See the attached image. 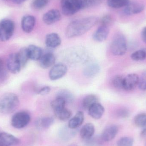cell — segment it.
<instances>
[{"label":"cell","instance_id":"obj_24","mask_svg":"<svg viewBox=\"0 0 146 146\" xmlns=\"http://www.w3.org/2000/svg\"><path fill=\"white\" fill-rule=\"evenodd\" d=\"M54 122V119L52 117H46L37 119L35 122L36 126L38 129H48Z\"/></svg>","mask_w":146,"mask_h":146},{"label":"cell","instance_id":"obj_11","mask_svg":"<svg viewBox=\"0 0 146 146\" xmlns=\"http://www.w3.org/2000/svg\"><path fill=\"white\" fill-rule=\"evenodd\" d=\"M61 18V14L58 9H52L44 14L42 20L46 25H51L60 20Z\"/></svg>","mask_w":146,"mask_h":146},{"label":"cell","instance_id":"obj_27","mask_svg":"<svg viewBox=\"0 0 146 146\" xmlns=\"http://www.w3.org/2000/svg\"><path fill=\"white\" fill-rule=\"evenodd\" d=\"M56 117L59 120L66 121L68 120L72 115V113L69 110L63 108L60 110L54 111Z\"/></svg>","mask_w":146,"mask_h":146},{"label":"cell","instance_id":"obj_5","mask_svg":"<svg viewBox=\"0 0 146 146\" xmlns=\"http://www.w3.org/2000/svg\"><path fill=\"white\" fill-rule=\"evenodd\" d=\"M15 24L9 19H4L0 21V40L6 42L9 40L14 32Z\"/></svg>","mask_w":146,"mask_h":146},{"label":"cell","instance_id":"obj_37","mask_svg":"<svg viewBox=\"0 0 146 146\" xmlns=\"http://www.w3.org/2000/svg\"><path fill=\"white\" fill-rule=\"evenodd\" d=\"M134 140L130 137H122L120 139L117 144V146H133Z\"/></svg>","mask_w":146,"mask_h":146},{"label":"cell","instance_id":"obj_40","mask_svg":"<svg viewBox=\"0 0 146 146\" xmlns=\"http://www.w3.org/2000/svg\"><path fill=\"white\" fill-rule=\"evenodd\" d=\"M113 17L110 14H106L104 15L100 20L101 25L109 27L113 23Z\"/></svg>","mask_w":146,"mask_h":146},{"label":"cell","instance_id":"obj_31","mask_svg":"<svg viewBox=\"0 0 146 146\" xmlns=\"http://www.w3.org/2000/svg\"><path fill=\"white\" fill-rule=\"evenodd\" d=\"M129 0H107V4L112 8L118 9L126 7Z\"/></svg>","mask_w":146,"mask_h":146},{"label":"cell","instance_id":"obj_2","mask_svg":"<svg viewBox=\"0 0 146 146\" xmlns=\"http://www.w3.org/2000/svg\"><path fill=\"white\" fill-rule=\"evenodd\" d=\"M62 57L68 64H83L86 62L88 56L85 48L81 46H75L67 49L63 53Z\"/></svg>","mask_w":146,"mask_h":146},{"label":"cell","instance_id":"obj_10","mask_svg":"<svg viewBox=\"0 0 146 146\" xmlns=\"http://www.w3.org/2000/svg\"><path fill=\"white\" fill-rule=\"evenodd\" d=\"M139 77L134 73L129 74L123 78V89L127 91L133 90L139 84Z\"/></svg>","mask_w":146,"mask_h":146},{"label":"cell","instance_id":"obj_32","mask_svg":"<svg viewBox=\"0 0 146 146\" xmlns=\"http://www.w3.org/2000/svg\"><path fill=\"white\" fill-rule=\"evenodd\" d=\"M133 60L140 61L146 59V48H141L133 53L131 56Z\"/></svg>","mask_w":146,"mask_h":146},{"label":"cell","instance_id":"obj_14","mask_svg":"<svg viewBox=\"0 0 146 146\" xmlns=\"http://www.w3.org/2000/svg\"><path fill=\"white\" fill-rule=\"evenodd\" d=\"M19 143V139L13 135L4 132L0 133V145L13 146Z\"/></svg>","mask_w":146,"mask_h":146},{"label":"cell","instance_id":"obj_18","mask_svg":"<svg viewBox=\"0 0 146 146\" xmlns=\"http://www.w3.org/2000/svg\"><path fill=\"white\" fill-rule=\"evenodd\" d=\"M109 33V27L101 25L94 33L93 38L97 42H104L108 37Z\"/></svg>","mask_w":146,"mask_h":146},{"label":"cell","instance_id":"obj_13","mask_svg":"<svg viewBox=\"0 0 146 146\" xmlns=\"http://www.w3.org/2000/svg\"><path fill=\"white\" fill-rule=\"evenodd\" d=\"M36 18L30 15H25L21 19V26L22 30L26 33L31 32L36 25Z\"/></svg>","mask_w":146,"mask_h":146},{"label":"cell","instance_id":"obj_39","mask_svg":"<svg viewBox=\"0 0 146 146\" xmlns=\"http://www.w3.org/2000/svg\"><path fill=\"white\" fill-rule=\"evenodd\" d=\"M7 76V73L4 62L0 58V82L5 80Z\"/></svg>","mask_w":146,"mask_h":146},{"label":"cell","instance_id":"obj_7","mask_svg":"<svg viewBox=\"0 0 146 146\" xmlns=\"http://www.w3.org/2000/svg\"><path fill=\"white\" fill-rule=\"evenodd\" d=\"M31 120V116L28 112L19 111L13 116L11 118V124L15 128L21 129L26 127Z\"/></svg>","mask_w":146,"mask_h":146},{"label":"cell","instance_id":"obj_22","mask_svg":"<svg viewBox=\"0 0 146 146\" xmlns=\"http://www.w3.org/2000/svg\"><path fill=\"white\" fill-rule=\"evenodd\" d=\"M27 48L29 58L33 60L37 61L40 60L43 55L42 49L33 44L30 45Z\"/></svg>","mask_w":146,"mask_h":146},{"label":"cell","instance_id":"obj_47","mask_svg":"<svg viewBox=\"0 0 146 146\" xmlns=\"http://www.w3.org/2000/svg\"><path fill=\"white\" fill-rule=\"evenodd\" d=\"M145 146H146V145H145Z\"/></svg>","mask_w":146,"mask_h":146},{"label":"cell","instance_id":"obj_1","mask_svg":"<svg viewBox=\"0 0 146 146\" xmlns=\"http://www.w3.org/2000/svg\"><path fill=\"white\" fill-rule=\"evenodd\" d=\"M98 21V18L95 16H89L75 20L67 27L66 36L68 38H73L82 36L91 30Z\"/></svg>","mask_w":146,"mask_h":146},{"label":"cell","instance_id":"obj_46","mask_svg":"<svg viewBox=\"0 0 146 146\" xmlns=\"http://www.w3.org/2000/svg\"><path fill=\"white\" fill-rule=\"evenodd\" d=\"M14 1L17 3H21L25 1L26 0H14Z\"/></svg>","mask_w":146,"mask_h":146},{"label":"cell","instance_id":"obj_42","mask_svg":"<svg viewBox=\"0 0 146 146\" xmlns=\"http://www.w3.org/2000/svg\"><path fill=\"white\" fill-rule=\"evenodd\" d=\"M138 86L139 88L142 91L146 90V72L143 73L139 78Z\"/></svg>","mask_w":146,"mask_h":146},{"label":"cell","instance_id":"obj_3","mask_svg":"<svg viewBox=\"0 0 146 146\" xmlns=\"http://www.w3.org/2000/svg\"><path fill=\"white\" fill-rule=\"evenodd\" d=\"M19 100L15 94L7 93L0 98V113L9 114L13 112L19 106Z\"/></svg>","mask_w":146,"mask_h":146},{"label":"cell","instance_id":"obj_8","mask_svg":"<svg viewBox=\"0 0 146 146\" xmlns=\"http://www.w3.org/2000/svg\"><path fill=\"white\" fill-rule=\"evenodd\" d=\"M145 8V5L139 1H130L124 7L123 13L127 15L137 14L143 12Z\"/></svg>","mask_w":146,"mask_h":146},{"label":"cell","instance_id":"obj_16","mask_svg":"<svg viewBox=\"0 0 146 146\" xmlns=\"http://www.w3.org/2000/svg\"><path fill=\"white\" fill-rule=\"evenodd\" d=\"M61 42L60 37L55 33L48 34L45 38V44L47 47L50 48H55L59 47Z\"/></svg>","mask_w":146,"mask_h":146},{"label":"cell","instance_id":"obj_48","mask_svg":"<svg viewBox=\"0 0 146 146\" xmlns=\"http://www.w3.org/2000/svg\"><path fill=\"white\" fill-rule=\"evenodd\" d=\"M0 146H2L0 145Z\"/></svg>","mask_w":146,"mask_h":146},{"label":"cell","instance_id":"obj_45","mask_svg":"<svg viewBox=\"0 0 146 146\" xmlns=\"http://www.w3.org/2000/svg\"><path fill=\"white\" fill-rule=\"evenodd\" d=\"M141 135L143 137H146V127L143 129L141 132Z\"/></svg>","mask_w":146,"mask_h":146},{"label":"cell","instance_id":"obj_9","mask_svg":"<svg viewBox=\"0 0 146 146\" xmlns=\"http://www.w3.org/2000/svg\"><path fill=\"white\" fill-rule=\"evenodd\" d=\"M66 66L63 63H58L53 66L49 74L51 80H56L63 77L67 72Z\"/></svg>","mask_w":146,"mask_h":146},{"label":"cell","instance_id":"obj_38","mask_svg":"<svg viewBox=\"0 0 146 146\" xmlns=\"http://www.w3.org/2000/svg\"><path fill=\"white\" fill-rule=\"evenodd\" d=\"M123 78L121 76H115L112 80V84L114 87L117 89H123Z\"/></svg>","mask_w":146,"mask_h":146},{"label":"cell","instance_id":"obj_26","mask_svg":"<svg viewBox=\"0 0 146 146\" xmlns=\"http://www.w3.org/2000/svg\"><path fill=\"white\" fill-rule=\"evenodd\" d=\"M98 98L94 94H89L86 96L82 101V106L85 110L88 109L94 104L98 102Z\"/></svg>","mask_w":146,"mask_h":146},{"label":"cell","instance_id":"obj_17","mask_svg":"<svg viewBox=\"0 0 146 146\" xmlns=\"http://www.w3.org/2000/svg\"><path fill=\"white\" fill-rule=\"evenodd\" d=\"M55 56L53 53L48 52L42 55L39 60V65L43 69L52 66L55 62Z\"/></svg>","mask_w":146,"mask_h":146},{"label":"cell","instance_id":"obj_21","mask_svg":"<svg viewBox=\"0 0 146 146\" xmlns=\"http://www.w3.org/2000/svg\"><path fill=\"white\" fill-rule=\"evenodd\" d=\"M95 128L93 124L88 123L84 125L81 129L80 134L82 139L86 141L93 136Z\"/></svg>","mask_w":146,"mask_h":146},{"label":"cell","instance_id":"obj_28","mask_svg":"<svg viewBox=\"0 0 146 146\" xmlns=\"http://www.w3.org/2000/svg\"><path fill=\"white\" fill-rule=\"evenodd\" d=\"M56 97H60L64 99L66 104H71L74 100L72 94L67 90H61L57 93Z\"/></svg>","mask_w":146,"mask_h":146},{"label":"cell","instance_id":"obj_36","mask_svg":"<svg viewBox=\"0 0 146 146\" xmlns=\"http://www.w3.org/2000/svg\"><path fill=\"white\" fill-rule=\"evenodd\" d=\"M48 2L49 0H33L32 7L36 10H40L45 7Z\"/></svg>","mask_w":146,"mask_h":146},{"label":"cell","instance_id":"obj_33","mask_svg":"<svg viewBox=\"0 0 146 146\" xmlns=\"http://www.w3.org/2000/svg\"><path fill=\"white\" fill-rule=\"evenodd\" d=\"M104 0H81L82 9L98 6L102 3Z\"/></svg>","mask_w":146,"mask_h":146},{"label":"cell","instance_id":"obj_35","mask_svg":"<svg viewBox=\"0 0 146 146\" xmlns=\"http://www.w3.org/2000/svg\"><path fill=\"white\" fill-rule=\"evenodd\" d=\"M75 130V129H72L70 128H63L61 131L60 136L62 139L67 140L71 139L74 135Z\"/></svg>","mask_w":146,"mask_h":146},{"label":"cell","instance_id":"obj_15","mask_svg":"<svg viewBox=\"0 0 146 146\" xmlns=\"http://www.w3.org/2000/svg\"><path fill=\"white\" fill-rule=\"evenodd\" d=\"M118 132V128L115 125H111L106 128L102 134L101 137L103 141L109 142L113 140L115 137Z\"/></svg>","mask_w":146,"mask_h":146},{"label":"cell","instance_id":"obj_43","mask_svg":"<svg viewBox=\"0 0 146 146\" xmlns=\"http://www.w3.org/2000/svg\"><path fill=\"white\" fill-rule=\"evenodd\" d=\"M50 87L46 86L42 88L38 91V94L42 95H45L48 94L50 92Z\"/></svg>","mask_w":146,"mask_h":146},{"label":"cell","instance_id":"obj_20","mask_svg":"<svg viewBox=\"0 0 146 146\" xmlns=\"http://www.w3.org/2000/svg\"><path fill=\"white\" fill-rule=\"evenodd\" d=\"M100 71L99 65L96 62H93L87 65L84 70L83 74L88 78H92L96 76Z\"/></svg>","mask_w":146,"mask_h":146},{"label":"cell","instance_id":"obj_19","mask_svg":"<svg viewBox=\"0 0 146 146\" xmlns=\"http://www.w3.org/2000/svg\"><path fill=\"white\" fill-rule=\"evenodd\" d=\"M88 111L90 116L95 119H99L103 116L105 109L101 104L98 102L93 105Z\"/></svg>","mask_w":146,"mask_h":146},{"label":"cell","instance_id":"obj_41","mask_svg":"<svg viewBox=\"0 0 146 146\" xmlns=\"http://www.w3.org/2000/svg\"><path fill=\"white\" fill-rule=\"evenodd\" d=\"M117 116L120 118H126L129 117L130 112L126 108H121L119 109L116 113Z\"/></svg>","mask_w":146,"mask_h":146},{"label":"cell","instance_id":"obj_25","mask_svg":"<svg viewBox=\"0 0 146 146\" xmlns=\"http://www.w3.org/2000/svg\"><path fill=\"white\" fill-rule=\"evenodd\" d=\"M17 55L21 68L25 66L30 59L27 48L25 47L21 48L19 52L17 53Z\"/></svg>","mask_w":146,"mask_h":146},{"label":"cell","instance_id":"obj_6","mask_svg":"<svg viewBox=\"0 0 146 146\" xmlns=\"http://www.w3.org/2000/svg\"><path fill=\"white\" fill-rule=\"evenodd\" d=\"M62 11L66 16H72L82 9L81 0H61Z\"/></svg>","mask_w":146,"mask_h":146},{"label":"cell","instance_id":"obj_30","mask_svg":"<svg viewBox=\"0 0 146 146\" xmlns=\"http://www.w3.org/2000/svg\"><path fill=\"white\" fill-rule=\"evenodd\" d=\"M66 104L64 99L60 97H56L55 99L52 101L50 105L54 111H56L65 108Z\"/></svg>","mask_w":146,"mask_h":146},{"label":"cell","instance_id":"obj_29","mask_svg":"<svg viewBox=\"0 0 146 146\" xmlns=\"http://www.w3.org/2000/svg\"><path fill=\"white\" fill-rule=\"evenodd\" d=\"M134 123L135 126L144 129L146 127V113H140L134 118Z\"/></svg>","mask_w":146,"mask_h":146},{"label":"cell","instance_id":"obj_44","mask_svg":"<svg viewBox=\"0 0 146 146\" xmlns=\"http://www.w3.org/2000/svg\"><path fill=\"white\" fill-rule=\"evenodd\" d=\"M141 36L142 41L146 44V27L143 28L141 31Z\"/></svg>","mask_w":146,"mask_h":146},{"label":"cell","instance_id":"obj_12","mask_svg":"<svg viewBox=\"0 0 146 146\" xmlns=\"http://www.w3.org/2000/svg\"><path fill=\"white\" fill-rule=\"evenodd\" d=\"M6 66L10 72L14 74L19 72L21 67L17 57V53H13L9 55L7 60Z\"/></svg>","mask_w":146,"mask_h":146},{"label":"cell","instance_id":"obj_4","mask_svg":"<svg viewBox=\"0 0 146 146\" xmlns=\"http://www.w3.org/2000/svg\"><path fill=\"white\" fill-rule=\"evenodd\" d=\"M127 50V40L125 36L121 33L114 36L111 45V50L113 55L121 56L126 54Z\"/></svg>","mask_w":146,"mask_h":146},{"label":"cell","instance_id":"obj_34","mask_svg":"<svg viewBox=\"0 0 146 146\" xmlns=\"http://www.w3.org/2000/svg\"><path fill=\"white\" fill-rule=\"evenodd\" d=\"M103 140L101 136L92 137L86 141V146H102Z\"/></svg>","mask_w":146,"mask_h":146},{"label":"cell","instance_id":"obj_23","mask_svg":"<svg viewBox=\"0 0 146 146\" xmlns=\"http://www.w3.org/2000/svg\"><path fill=\"white\" fill-rule=\"evenodd\" d=\"M84 114L82 111H78L69 121L68 127L72 129H76L82 124L84 121Z\"/></svg>","mask_w":146,"mask_h":146}]
</instances>
